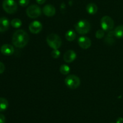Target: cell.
Here are the masks:
<instances>
[{
    "instance_id": "cell-12",
    "label": "cell",
    "mask_w": 123,
    "mask_h": 123,
    "mask_svg": "<svg viewBox=\"0 0 123 123\" xmlns=\"http://www.w3.org/2000/svg\"><path fill=\"white\" fill-rule=\"evenodd\" d=\"M43 12L44 15L48 17H51L55 15L56 13V9L52 5L48 4L44 6L43 8Z\"/></svg>"
},
{
    "instance_id": "cell-22",
    "label": "cell",
    "mask_w": 123,
    "mask_h": 123,
    "mask_svg": "<svg viewBox=\"0 0 123 123\" xmlns=\"http://www.w3.org/2000/svg\"><path fill=\"white\" fill-rule=\"evenodd\" d=\"M60 51L58 49H54L51 53V55L54 59H58L60 56Z\"/></svg>"
},
{
    "instance_id": "cell-21",
    "label": "cell",
    "mask_w": 123,
    "mask_h": 123,
    "mask_svg": "<svg viewBox=\"0 0 123 123\" xmlns=\"http://www.w3.org/2000/svg\"><path fill=\"white\" fill-rule=\"evenodd\" d=\"M104 41L106 44L110 45H112L115 42V40L114 39L113 37H110L108 36H106V37L105 38Z\"/></svg>"
},
{
    "instance_id": "cell-15",
    "label": "cell",
    "mask_w": 123,
    "mask_h": 123,
    "mask_svg": "<svg viewBox=\"0 0 123 123\" xmlns=\"http://www.w3.org/2000/svg\"><path fill=\"white\" fill-rule=\"evenodd\" d=\"M114 36L117 38H123V25H118L117 27L114 30Z\"/></svg>"
},
{
    "instance_id": "cell-7",
    "label": "cell",
    "mask_w": 123,
    "mask_h": 123,
    "mask_svg": "<svg viewBox=\"0 0 123 123\" xmlns=\"http://www.w3.org/2000/svg\"><path fill=\"white\" fill-rule=\"evenodd\" d=\"M26 13L29 18L31 19H35L41 15L42 10L40 7L37 5H31L26 8Z\"/></svg>"
},
{
    "instance_id": "cell-1",
    "label": "cell",
    "mask_w": 123,
    "mask_h": 123,
    "mask_svg": "<svg viewBox=\"0 0 123 123\" xmlns=\"http://www.w3.org/2000/svg\"><path fill=\"white\" fill-rule=\"evenodd\" d=\"M28 41V34L24 30H18L16 31L12 37V43L17 48H24L27 45Z\"/></svg>"
},
{
    "instance_id": "cell-25",
    "label": "cell",
    "mask_w": 123,
    "mask_h": 123,
    "mask_svg": "<svg viewBox=\"0 0 123 123\" xmlns=\"http://www.w3.org/2000/svg\"><path fill=\"white\" fill-rule=\"evenodd\" d=\"M6 117L4 115L0 114V123H6Z\"/></svg>"
},
{
    "instance_id": "cell-24",
    "label": "cell",
    "mask_w": 123,
    "mask_h": 123,
    "mask_svg": "<svg viewBox=\"0 0 123 123\" xmlns=\"http://www.w3.org/2000/svg\"><path fill=\"white\" fill-rule=\"evenodd\" d=\"M5 71V66L4 63L1 62H0V74H2Z\"/></svg>"
},
{
    "instance_id": "cell-14",
    "label": "cell",
    "mask_w": 123,
    "mask_h": 123,
    "mask_svg": "<svg viewBox=\"0 0 123 123\" xmlns=\"http://www.w3.org/2000/svg\"><path fill=\"white\" fill-rule=\"evenodd\" d=\"M86 10L89 14H94L97 13L98 8L97 5L95 4L94 3H90L86 6Z\"/></svg>"
},
{
    "instance_id": "cell-10",
    "label": "cell",
    "mask_w": 123,
    "mask_h": 123,
    "mask_svg": "<svg viewBox=\"0 0 123 123\" xmlns=\"http://www.w3.org/2000/svg\"><path fill=\"white\" fill-rule=\"evenodd\" d=\"M76 54L75 52L72 49H69V50L67 51L66 53H64L63 56L64 60L66 62V63H72L74 61L76 58Z\"/></svg>"
},
{
    "instance_id": "cell-5",
    "label": "cell",
    "mask_w": 123,
    "mask_h": 123,
    "mask_svg": "<svg viewBox=\"0 0 123 123\" xmlns=\"http://www.w3.org/2000/svg\"><path fill=\"white\" fill-rule=\"evenodd\" d=\"M2 8L7 13L13 14L18 10V4L14 0H4Z\"/></svg>"
},
{
    "instance_id": "cell-16",
    "label": "cell",
    "mask_w": 123,
    "mask_h": 123,
    "mask_svg": "<svg viewBox=\"0 0 123 123\" xmlns=\"http://www.w3.org/2000/svg\"><path fill=\"white\" fill-rule=\"evenodd\" d=\"M76 34L74 30H70L66 32V38L68 41L70 42L73 41L76 39Z\"/></svg>"
},
{
    "instance_id": "cell-3",
    "label": "cell",
    "mask_w": 123,
    "mask_h": 123,
    "mask_svg": "<svg viewBox=\"0 0 123 123\" xmlns=\"http://www.w3.org/2000/svg\"><path fill=\"white\" fill-rule=\"evenodd\" d=\"M74 28L77 33L80 34H85L90 31L91 28V25L88 20H79L74 25Z\"/></svg>"
},
{
    "instance_id": "cell-2",
    "label": "cell",
    "mask_w": 123,
    "mask_h": 123,
    "mask_svg": "<svg viewBox=\"0 0 123 123\" xmlns=\"http://www.w3.org/2000/svg\"><path fill=\"white\" fill-rule=\"evenodd\" d=\"M46 42L48 45L54 49H58L62 45V40L58 34L50 33L47 36Z\"/></svg>"
},
{
    "instance_id": "cell-20",
    "label": "cell",
    "mask_w": 123,
    "mask_h": 123,
    "mask_svg": "<svg viewBox=\"0 0 123 123\" xmlns=\"http://www.w3.org/2000/svg\"><path fill=\"white\" fill-rule=\"evenodd\" d=\"M105 36V31L103 29L97 30L96 33V37L97 39H102Z\"/></svg>"
},
{
    "instance_id": "cell-26",
    "label": "cell",
    "mask_w": 123,
    "mask_h": 123,
    "mask_svg": "<svg viewBox=\"0 0 123 123\" xmlns=\"http://www.w3.org/2000/svg\"><path fill=\"white\" fill-rule=\"evenodd\" d=\"M46 0H36V2L38 4H43L46 2Z\"/></svg>"
},
{
    "instance_id": "cell-6",
    "label": "cell",
    "mask_w": 123,
    "mask_h": 123,
    "mask_svg": "<svg viewBox=\"0 0 123 123\" xmlns=\"http://www.w3.org/2000/svg\"><path fill=\"white\" fill-rule=\"evenodd\" d=\"M100 25L105 31H110L114 28V21L109 16H105L101 19Z\"/></svg>"
},
{
    "instance_id": "cell-11",
    "label": "cell",
    "mask_w": 123,
    "mask_h": 123,
    "mask_svg": "<svg viewBox=\"0 0 123 123\" xmlns=\"http://www.w3.org/2000/svg\"><path fill=\"white\" fill-rule=\"evenodd\" d=\"M0 51L5 55H10L14 53V49L12 45L10 44H4L1 46Z\"/></svg>"
},
{
    "instance_id": "cell-4",
    "label": "cell",
    "mask_w": 123,
    "mask_h": 123,
    "mask_svg": "<svg viewBox=\"0 0 123 123\" xmlns=\"http://www.w3.org/2000/svg\"><path fill=\"white\" fill-rule=\"evenodd\" d=\"M65 83L70 89H75L80 86V80L75 75H69L65 78Z\"/></svg>"
},
{
    "instance_id": "cell-13",
    "label": "cell",
    "mask_w": 123,
    "mask_h": 123,
    "mask_svg": "<svg viewBox=\"0 0 123 123\" xmlns=\"http://www.w3.org/2000/svg\"><path fill=\"white\" fill-rule=\"evenodd\" d=\"M10 22L6 17L0 18V32H5L9 28Z\"/></svg>"
},
{
    "instance_id": "cell-27",
    "label": "cell",
    "mask_w": 123,
    "mask_h": 123,
    "mask_svg": "<svg viewBox=\"0 0 123 123\" xmlns=\"http://www.w3.org/2000/svg\"></svg>"
},
{
    "instance_id": "cell-23",
    "label": "cell",
    "mask_w": 123,
    "mask_h": 123,
    "mask_svg": "<svg viewBox=\"0 0 123 123\" xmlns=\"http://www.w3.org/2000/svg\"><path fill=\"white\" fill-rule=\"evenodd\" d=\"M30 3V0H19V4L22 7H26Z\"/></svg>"
},
{
    "instance_id": "cell-19",
    "label": "cell",
    "mask_w": 123,
    "mask_h": 123,
    "mask_svg": "<svg viewBox=\"0 0 123 123\" xmlns=\"http://www.w3.org/2000/svg\"><path fill=\"white\" fill-rule=\"evenodd\" d=\"M70 71V68L69 66L67 65H61L60 68V71L62 74L67 75L68 74Z\"/></svg>"
},
{
    "instance_id": "cell-9",
    "label": "cell",
    "mask_w": 123,
    "mask_h": 123,
    "mask_svg": "<svg viewBox=\"0 0 123 123\" xmlns=\"http://www.w3.org/2000/svg\"><path fill=\"white\" fill-rule=\"evenodd\" d=\"M79 47L82 49H86L90 48L91 45V41L89 37L86 36H81L78 40Z\"/></svg>"
},
{
    "instance_id": "cell-8",
    "label": "cell",
    "mask_w": 123,
    "mask_h": 123,
    "mask_svg": "<svg viewBox=\"0 0 123 123\" xmlns=\"http://www.w3.org/2000/svg\"><path fill=\"white\" fill-rule=\"evenodd\" d=\"M43 29V25L42 23L38 20H34V21L31 22L29 25V30L30 32L33 34H38L41 32Z\"/></svg>"
},
{
    "instance_id": "cell-18",
    "label": "cell",
    "mask_w": 123,
    "mask_h": 123,
    "mask_svg": "<svg viewBox=\"0 0 123 123\" xmlns=\"http://www.w3.org/2000/svg\"><path fill=\"white\" fill-rule=\"evenodd\" d=\"M10 24L13 27L15 28H19L21 26L22 23L20 19H18V18H14L13 20H12Z\"/></svg>"
},
{
    "instance_id": "cell-17",
    "label": "cell",
    "mask_w": 123,
    "mask_h": 123,
    "mask_svg": "<svg viewBox=\"0 0 123 123\" xmlns=\"http://www.w3.org/2000/svg\"><path fill=\"white\" fill-rule=\"evenodd\" d=\"M8 102L7 99L4 98H0V112L4 111L8 108Z\"/></svg>"
}]
</instances>
